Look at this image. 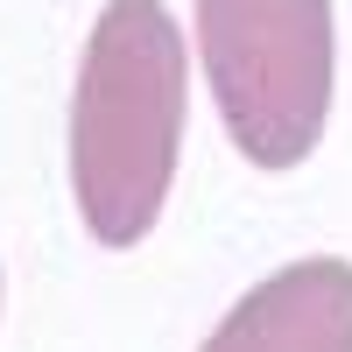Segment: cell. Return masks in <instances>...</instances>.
<instances>
[{"instance_id": "cell-1", "label": "cell", "mask_w": 352, "mask_h": 352, "mask_svg": "<svg viewBox=\"0 0 352 352\" xmlns=\"http://www.w3.org/2000/svg\"><path fill=\"white\" fill-rule=\"evenodd\" d=\"M184 148V28L162 0H106L71 85V197L99 247H141Z\"/></svg>"}, {"instance_id": "cell-2", "label": "cell", "mask_w": 352, "mask_h": 352, "mask_svg": "<svg viewBox=\"0 0 352 352\" xmlns=\"http://www.w3.org/2000/svg\"><path fill=\"white\" fill-rule=\"evenodd\" d=\"M197 56L232 148L254 169L310 162L338 85L331 0H197Z\"/></svg>"}, {"instance_id": "cell-3", "label": "cell", "mask_w": 352, "mask_h": 352, "mask_svg": "<svg viewBox=\"0 0 352 352\" xmlns=\"http://www.w3.org/2000/svg\"><path fill=\"white\" fill-rule=\"evenodd\" d=\"M197 352H352V261L310 254L261 275Z\"/></svg>"}]
</instances>
